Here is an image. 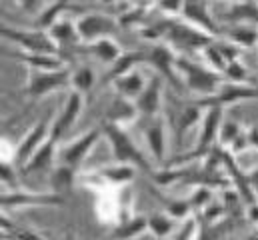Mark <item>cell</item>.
Masks as SVG:
<instances>
[{"label":"cell","mask_w":258,"mask_h":240,"mask_svg":"<svg viewBox=\"0 0 258 240\" xmlns=\"http://www.w3.org/2000/svg\"><path fill=\"white\" fill-rule=\"evenodd\" d=\"M248 240H258V234H254V236H250Z\"/></svg>","instance_id":"obj_48"},{"label":"cell","mask_w":258,"mask_h":240,"mask_svg":"<svg viewBox=\"0 0 258 240\" xmlns=\"http://www.w3.org/2000/svg\"><path fill=\"white\" fill-rule=\"evenodd\" d=\"M66 6V2H54V4H50L48 8H44L42 10V14L38 16V24L42 26V28H50L52 24H56L60 18V14H62V10H64Z\"/></svg>","instance_id":"obj_30"},{"label":"cell","mask_w":258,"mask_h":240,"mask_svg":"<svg viewBox=\"0 0 258 240\" xmlns=\"http://www.w3.org/2000/svg\"><path fill=\"white\" fill-rule=\"evenodd\" d=\"M184 172H176V170H162V172H156L154 174V180L160 184V186H168L172 184L176 178H180Z\"/></svg>","instance_id":"obj_38"},{"label":"cell","mask_w":258,"mask_h":240,"mask_svg":"<svg viewBox=\"0 0 258 240\" xmlns=\"http://www.w3.org/2000/svg\"><path fill=\"white\" fill-rule=\"evenodd\" d=\"M114 86H116V90L120 92V96L122 98H126V100H136L138 96H140V92L144 90V78L136 72V70H132L128 74H124V76H120V78H116L114 80Z\"/></svg>","instance_id":"obj_16"},{"label":"cell","mask_w":258,"mask_h":240,"mask_svg":"<svg viewBox=\"0 0 258 240\" xmlns=\"http://www.w3.org/2000/svg\"><path fill=\"white\" fill-rule=\"evenodd\" d=\"M56 146H58V142L52 140V138H48V140L32 154V158L20 168V172L26 176V174H32V172H40V170L50 168V166H52V160H54V156H56Z\"/></svg>","instance_id":"obj_12"},{"label":"cell","mask_w":258,"mask_h":240,"mask_svg":"<svg viewBox=\"0 0 258 240\" xmlns=\"http://www.w3.org/2000/svg\"><path fill=\"white\" fill-rule=\"evenodd\" d=\"M220 118H222V108L220 106H210L206 116L202 120V132H200V142H198V152H204L210 148L212 140L216 138L220 130Z\"/></svg>","instance_id":"obj_14"},{"label":"cell","mask_w":258,"mask_h":240,"mask_svg":"<svg viewBox=\"0 0 258 240\" xmlns=\"http://www.w3.org/2000/svg\"><path fill=\"white\" fill-rule=\"evenodd\" d=\"M206 204H210V192H208L206 188H198V190L194 192L190 208H200V206H206Z\"/></svg>","instance_id":"obj_40"},{"label":"cell","mask_w":258,"mask_h":240,"mask_svg":"<svg viewBox=\"0 0 258 240\" xmlns=\"http://www.w3.org/2000/svg\"><path fill=\"white\" fill-rule=\"evenodd\" d=\"M82 104H84L82 94H78V92L72 90L70 96H68V100H66L64 108H62V112H60V114L56 116V120L52 122V128H50V138H52V140L58 142L66 132L72 128L74 120L78 118V114H80V110H82Z\"/></svg>","instance_id":"obj_9"},{"label":"cell","mask_w":258,"mask_h":240,"mask_svg":"<svg viewBox=\"0 0 258 240\" xmlns=\"http://www.w3.org/2000/svg\"><path fill=\"white\" fill-rule=\"evenodd\" d=\"M250 142H252V144H256V146H258V128H254V130L250 132Z\"/></svg>","instance_id":"obj_45"},{"label":"cell","mask_w":258,"mask_h":240,"mask_svg":"<svg viewBox=\"0 0 258 240\" xmlns=\"http://www.w3.org/2000/svg\"><path fill=\"white\" fill-rule=\"evenodd\" d=\"M160 8L162 10H170V12H178V10H182V2H178V0H174V2H160Z\"/></svg>","instance_id":"obj_43"},{"label":"cell","mask_w":258,"mask_h":240,"mask_svg":"<svg viewBox=\"0 0 258 240\" xmlns=\"http://www.w3.org/2000/svg\"><path fill=\"white\" fill-rule=\"evenodd\" d=\"M102 132L110 140V146L114 150V156H116V160L120 164H128V166L136 164V166L148 168V162H146L144 154L138 150V146L132 142V138H130L120 126H114V124L104 122L102 124Z\"/></svg>","instance_id":"obj_2"},{"label":"cell","mask_w":258,"mask_h":240,"mask_svg":"<svg viewBox=\"0 0 258 240\" xmlns=\"http://www.w3.org/2000/svg\"><path fill=\"white\" fill-rule=\"evenodd\" d=\"M0 182L6 186H14L16 182V172L6 160H0Z\"/></svg>","instance_id":"obj_37"},{"label":"cell","mask_w":258,"mask_h":240,"mask_svg":"<svg viewBox=\"0 0 258 240\" xmlns=\"http://www.w3.org/2000/svg\"><path fill=\"white\" fill-rule=\"evenodd\" d=\"M0 228H2V230H6L8 234H12V232L16 230L14 222H12V220H8V218H6V216H4L2 212H0Z\"/></svg>","instance_id":"obj_42"},{"label":"cell","mask_w":258,"mask_h":240,"mask_svg":"<svg viewBox=\"0 0 258 240\" xmlns=\"http://www.w3.org/2000/svg\"><path fill=\"white\" fill-rule=\"evenodd\" d=\"M0 240H10V234L6 230H2V228H0Z\"/></svg>","instance_id":"obj_47"},{"label":"cell","mask_w":258,"mask_h":240,"mask_svg":"<svg viewBox=\"0 0 258 240\" xmlns=\"http://www.w3.org/2000/svg\"><path fill=\"white\" fill-rule=\"evenodd\" d=\"M250 218H252V220H256V222H258V204H254V206L250 208Z\"/></svg>","instance_id":"obj_46"},{"label":"cell","mask_w":258,"mask_h":240,"mask_svg":"<svg viewBox=\"0 0 258 240\" xmlns=\"http://www.w3.org/2000/svg\"><path fill=\"white\" fill-rule=\"evenodd\" d=\"M100 134H102V128H92V130L84 132L82 136H78L74 142H70L64 150H62V154H60L64 166L76 168V166L88 156V152L92 150V146L98 142Z\"/></svg>","instance_id":"obj_8"},{"label":"cell","mask_w":258,"mask_h":240,"mask_svg":"<svg viewBox=\"0 0 258 240\" xmlns=\"http://www.w3.org/2000/svg\"><path fill=\"white\" fill-rule=\"evenodd\" d=\"M194 228H196L194 220H186L184 226L180 228V232L176 234V238L174 240H194Z\"/></svg>","instance_id":"obj_41"},{"label":"cell","mask_w":258,"mask_h":240,"mask_svg":"<svg viewBox=\"0 0 258 240\" xmlns=\"http://www.w3.org/2000/svg\"><path fill=\"white\" fill-rule=\"evenodd\" d=\"M146 144H148V150L152 154V158L162 164L164 156H166V132H164V126L162 122H154L146 128Z\"/></svg>","instance_id":"obj_15"},{"label":"cell","mask_w":258,"mask_h":240,"mask_svg":"<svg viewBox=\"0 0 258 240\" xmlns=\"http://www.w3.org/2000/svg\"><path fill=\"white\" fill-rule=\"evenodd\" d=\"M50 182H52L54 194L62 196V192L70 190L72 184H74V168H70V166H58V168H54V172L50 176Z\"/></svg>","instance_id":"obj_26"},{"label":"cell","mask_w":258,"mask_h":240,"mask_svg":"<svg viewBox=\"0 0 258 240\" xmlns=\"http://www.w3.org/2000/svg\"><path fill=\"white\" fill-rule=\"evenodd\" d=\"M230 38H232V42H236V44H240V46H244V48H248V46H254L258 40V32L254 28H248V26H236L232 32H230Z\"/></svg>","instance_id":"obj_29"},{"label":"cell","mask_w":258,"mask_h":240,"mask_svg":"<svg viewBox=\"0 0 258 240\" xmlns=\"http://www.w3.org/2000/svg\"><path fill=\"white\" fill-rule=\"evenodd\" d=\"M160 88H162V78L156 74L150 78V82L144 86V90L140 92V96L134 100V106L138 112L152 116L158 112L160 108Z\"/></svg>","instance_id":"obj_11"},{"label":"cell","mask_w":258,"mask_h":240,"mask_svg":"<svg viewBox=\"0 0 258 240\" xmlns=\"http://www.w3.org/2000/svg\"><path fill=\"white\" fill-rule=\"evenodd\" d=\"M102 176L108 180V182H114V184H124L134 178V168L128 164H120V166H110V168H104L102 170Z\"/></svg>","instance_id":"obj_28"},{"label":"cell","mask_w":258,"mask_h":240,"mask_svg":"<svg viewBox=\"0 0 258 240\" xmlns=\"http://www.w3.org/2000/svg\"><path fill=\"white\" fill-rule=\"evenodd\" d=\"M94 84V72L88 68V66H80L78 70L72 72V78H70V86L74 88V92L78 94H86Z\"/></svg>","instance_id":"obj_27"},{"label":"cell","mask_w":258,"mask_h":240,"mask_svg":"<svg viewBox=\"0 0 258 240\" xmlns=\"http://www.w3.org/2000/svg\"><path fill=\"white\" fill-rule=\"evenodd\" d=\"M116 28L114 18L106 16V14H84L78 22H76V36L88 44L108 38Z\"/></svg>","instance_id":"obj_5"},{"label":"cell","mask_w":258,"mask_h":240,"mask_svg":"<svg viewBox=\"0 0 258 240\" xmlns=\"http://www.w3.org/2000/svg\"><path fill=\"white\" fill-rule=\"evenodd\" d=\"M146 224H148V230L156 236V238H166L172 234L174 230V220L168 218V214H162V212H152L146 216Z\"/></svg>","instance_id":"obj_23"},{"label":"cell","mask_w":258,"mask_h":240,"mask_svg":"<svg viewBox=\"0 0 258 240\" xmlns=\"http://www.w3.org/2000/svg\"><path fill=\"white\" fill-rule=\"evenodd\" d=\"M232 20H242V18H252V20H258V8L256 4L252 2H246V4H238L232 8V12L228 14Z\"/></svg>","instance_id":"obj_32"},{"label":"cell","mask_w":258,"mask_h":240,"mask_svg":"<svg viewBox=\"0 0 258 240\" xmlns=\"http://www.w3.org/2000/svg\"><path fill=\"white\" fill-rule=\"evenodd\" d=\"M224 72H226V76H228L234 84H236V82H244V80H246V68H244V66H240L236 60H230V62L226 64Z\"/></svg>","instance_id":"obj_36"},{"label":"cell","mask_w":258,"mask_h":240,"mask_svg":"<svg viewBox=\"0 0 258 240\" xmlns=\"http://www.w3.org/2000/svg\"><path fill=\"white\" fill-rule=\"evenodd\" d=\"M182 14L186 16V20H190L196 26L204 28V34H208V32L216 34L218 32V28H216L214 20L210 18L208 8H206L204 2H182Z\"/></svg>","instance_id":"obj_13"},{"label":"cell","mask_w":258,"mask_h":240,"mask_svg":"<svg viewBox=\"0 0 258 240\" xmlns=\"http://www.w3.org/2000/svg\"><path fill=\"white\" fill-rule=\"evenodd\" d=\"M10 240H48L44 238L40 232L36 230H24V228H16L12 234H10Z\"/></svg>","instance_id":"obj_39"},{"label":"cell","mask_w":258,"mask_h":240,"mask_svg":"<svg viewBox=\"0 0 258 240\" xmlns=\"http://www.w3.org/2000/svg\"><path fill=\"white\" fill-rule=\"evenodd\" d=\"M136 112H138V110H136L134 102H130V100H126V98H122V96H120V98L112 100V104L108 106L104 122L114 124V126H120V122H122V120H130Z\"/></svg>","instance_id":"obj_18"},{"label":"cell","mask_w":258,"mask_h":240,"mask_svg":"<svg viewBox=\"0 0 258 240\" xmlns=\"http://www.w3.org/2000/svg\"><path fill=\"white\" fill-rule=\"evenodd\" d=\"M148 60L164 74V76H168L172 82H176V78H174V74H172V68H174V62H176V56H172V52L168 50V48H164V46H156L150 54H148Z\"/></svg>","instance_id":"obj_21"},{"label":"cell","mask_w":258,"mask_h":240,"mask_svg":"<svg viewBox=\"0 0 258 240\" xmlns=\"http://www.w3.org/2000/svg\"><path fill=\"white\" fill-rule=\"evenodd\" d=\"M248 182H250V186L256 190V194H258V170H254V172L248 176Z\"/></svg>","instance_id":"obj_44"},{"label":"cell","mask_w":258,"mask_h":240,"mask_svg":"<svg viewBox=\"0 0 258 240\" xmlns=\"http://www.w3.org/2000/svg\"><path fill=\"white\" fill-rule=\"evenodd\" d=\"M88 50L104 64H114L116 60L122 56V50L116 42H112L110 38H102V40H96L88 46Z\"/></svg>","instance_id":"obj_19"},{"label":"cell","mask_w":258,"mask_h":240,"mask_svg":"<svg viewBox=\"0 0 258 240\" xmlns=\"http://www.w3.org/2000/svg\"><path fill=\"white\" fill-rule=\"evenodd\" d=\"M228 240H230V238H228Z\"/></svg>","instance_id":"obj_50"},{"label":"cell","mask_w":258,"mask_h":240,"mask_svg":"<svg viewBox=\"0 0 258 240\" xmlns=\"http://www.w3.org/2000/svg\"><path fill=\"white\" fill-rule=\"evenodd\" d=\"M0 36H4L10 42L20 44L28 54H52V56H56V52H58V46L54 44V40L44 32L16 30V28L0 26Z\"/></svg>","instance_id":"obj_3"},{"label":"cell","mask_w":258,"mask_h":240,"mask_svg":"<svg viewBox=\"0 0 258 240\" xmlns=\"http://www.w3.org/2000/svg\"><path fill=\"white\" fill-rule=\"evenodd\" d=\"M146 228H148V224H146V216H136V218L130 220L128 224L120 226V228H118L108 240H132V238H136V236H140Z\"/></svg>","instance_id":"obj_24"},{"label":"cell","mask_w":258,"mask_h":240,"mask_svg":"<svg viewBox=\"0 0 258 240\" xmlns=\"http://www.w3.org/2000/svg\"><path fill=\"white\" fill-rule=\"evenodd\" d=\"M200 114H202V110H200V106L196 104V106H186L182 112H180V116H178V132H186L188 128H192L194 124L200 120Z\"/></svg>","instance_id":"obj_31"},{"label":"cell","mask_w":258,"mask_h":240,"mask_svg":"<svg viewBox=\"0 0 258 240\" xmlns=\"http://www.w3.org/2000/svg\"><path fill=\"white\" fill-rule=\"evenodd\" d=\"M48 36L54 40V44L72 42L76 38V24L70 20H58L56 24H52L48 28Z\"/></svg>","instance_id":"obj_25"},{"label":"cell","mask_w":258,"mask_h":240,"mask_svg":"<svg viewBox=\"0 0 258 240\" xmlns=\"http://www.w3.org/2000/svg\"><path fill=\"white\" fill-rule=\"evenodd\" d=\"M220 142L222 144H234V140L242 134L240 132V128H238V124H234V122H226L224 126H220Z\"/></svg>","instance_id":"obj_34"},{"label":"cell","mask_w":258,"mask_h":240,"mask_svg":"<svg viewBox=\"0 0 258 240\" xmlns=\"http://www.w3.org/2000/svg\"><path fill=\"white\" fill-rule=\"evenodd\" d=\"M146 58H148V54H144V52H128V54H122L120 58L112 64L110 74L106 76V80H116V78L128 74V72H132L134 64H138L140 60H146Z\"/></svg>","instance_id":"obj_22"},{"label":"cell","mask_w":258,"mask_h":240,"mask_svg":"<svg viewBox=\"0 0 258 240\" xmlns=\"http://www.w3.org/2000/svg\"><path fill=\"white\" fill-rule=\"evenodd\" d=\"M166 38L172 40L174 44L182 46V48H204L210 44V36L196 30L190 24H170L168 26V32H166Z\"/></svg>","instance_id":"obj_10"},{"label":"cell","mask_w":258,"mask_h":240,"mask_svg":"<svg viewBox=\"0 0 258 240\" xmlns=\"http://www.w3.org/2000/svg\"><path fill=\"white\" fill-rule=\"evenodd\" d=\"M18 58L22 60L24 64H28L32 70H40V72H54V70L66 68L64 60L56 58L52 54H28V52H22V54H18Z\"/></svg>","instance_id":"obj_17"},{"label":"cell","mask_w":258,"mask_h":240,"mask_svg":"<svg viewBox=\"0 0 258 240\" xmlns=\"http://www.w3.org/2000/svg\"><path fill=\"white\" fill-rule=\"evenodd\" d=\"M174 66L182 72L188 88L194 90L196 94L200 96H212L220 90V82H222V76L214 70H206L198 64H192L190 60L186 58H176Z\"/></svg>","instance_id":"obj_1"},{"label":"cell","mask_w":258,"mask_h":240,"mask_svg":"<svg viewBox=\"0 0 258 240\" xmlns=\"http://www.w3.org/2000/svg\"><path fill=\"white\" fill-rule=\"evenodd\" d=\"M258 90L250 88V86H244V84H228V86H222L214 98V104L212 106H220V104H226V102H232V100H238V98H250V96H256Z\"/></svg>","instance_id":"obj_20"},{"label":"cell","mask_w":258,"mask_h":240,"mask_svg":"<svg viewBox=\"0 0 258 240\" xmlns=\"http://www.w3.org/2000/svg\"><path fill=\"white\" fill-rule=\"evenodd\" d=\"M50 138V120L48 116H44V118H40L30 130H28V134L24 136V140L20 142V146L16 148V162H18V166L22 168L30 158H32V154L46 142Z\"/></svg>","instance_id":"obj_7"},{"label":"cell","mask_w":258,"mask_h":240,"mask_svg":"<svg viewBox=\"0 0 258 240\" xmlns=\"http://www.w3.org/2000/svg\"><path fill=\"white\" fill-rule=\"evenodd\" d=\"M168 216L172 218H184L192 208H190V202L186 200H168Z\"/></svg>","instance_id":"obj_35"},{"label":"cell","mask_w":258,"mask_h":240,"mask_svg":"<svg viewBox=\"0 0 258 240\" xmlns=\"http://www.w3.org/2000/svg\"><path fill=\"white\" fill-rule=\"evenodd\" d=\"M4 122H6V120H4V118H0V126H2V124H4Z\"/></svg>","instance_id":"obj_49"},{"label":"cell","mask_w":258,"mask_h":240,"mask_svg":"<svg viewBox=\"0 0 258 240\" xmlns=\"http://www.w3.org/2000/svg\"><path fill=\"white\" fill-rule=\"evenodd\" d=\"M64 198L50 192H2L0 208H24V206H62Z\"/></svg>","instance_id":"obj_6"},{"label":"cell","mask_w":258,"mask_h":240,"mask_svg":"<svg viewBox=\"0 0 258 240\" xmlns=\"http://www.w3.org/2000/svg\"><path fill=\"white\" fill-rule=\"evenodd\" d=\"M70 78H72V72L68 68L54 70V72L32 70V74L28 78V84H26V94L32 96V98L46 96L48 92L68 88L70 86Z\"/></svg>","instance_id":"obj_4"},{"label":"cell","mask_w":258,"mask_h":240,"mask_svg":"<svg viewBox=\"0 0 258 240\" xmlns=\"http://www.w3.org/2000/svg\"><path fill=\"white\" fill-rule=\"evenodd\" d=\"M204 54H206V60L210 62V66H212L214 70H224V68H226L228 62L222 56V52L218 50V46H212V44L204 46Z\"/></svg>","instance_id":"obj_33"}]
</instances>
